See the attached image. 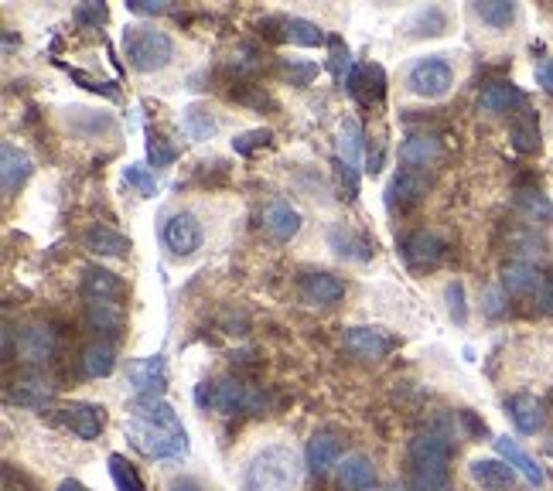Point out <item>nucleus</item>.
<instances>
[{"label": "nucleus", "mask_w": 553, "mask_h": 491, "mask_svg": "<svg viewBox=\"0 0 553 491\" xmlns=\"http://www.w3.org/2000/svg\"><path fill=\"white\" fill-rule=\"evenodd\" d=\"M113 369H117V355H113V348L106 345V341H93V345L82 352V372H86L89 379H106Z\"/></svg>", "instance_id": "35"}, {"label": "nucleus", "mask_w": 553, "mask_h": 491, "mask_svg": "<svg viewBox=\"0 0 553 491\" xmlns=\"http://www.w3.org/2000/svg\"><path fill=\"white\" fill-rule=\"evenodd\" d=\"M123 290H127L123 280L117 273L103 270V266H89L82 273V294H86V301H120Z\"/></svg>", "instance_id": "27"}, {"label": "nucleus", "mask_w": 553, "mask_h": 491, "mask_svg": "<svg viewBox=\"0 0 553 491\" xmlns=\"http://www.w3.org/2000/svg\"><path fill=\"white\" fill-rule=\"evenodd\" d=\"M328 246H332L342 260H352V263L373 260V249H376L366 232H356L349 226H335L332 232H328Z\"/></svg>", "instance_id": "24"}, {"label": "nucleus", "mask_w": 553, "mask_h": 491, "mask_svg": "<svg viewBox=\"0 0 553 491\" xmlns=\"http://www.w3.org/2000/svg\"><path fill=\"white\" fill-rule=\"evenodd\" d=\"M171 491H202V488H198L195 478H175L171 481Z\"/></svg>", "instance_id": "52"}, {"label": "nucleus", "mask_w": 553, "mask_h": 491, "mask_svg": "<svg viewBox=\"0 0 553 491\" xmlns=\"http://www.w3.org/2000/svg\"><path fill=\"white\" fill-rule=\"evenodd\" d=\"M181 130L188 133V140H212L219 133V116L202 103L185 106L181 113Z\"/></svg>", "instance_id": "31"}, {"label": "nucleus", "mask_w": 553, "mask_h": 491, "mask_svg": "<svg viewBox=\"0 0 553 491\" xmlns=\"http://www.w3.org/2000/svg\"><path fill=\"white\" fill-rule=\"evenodd\" d=\"M345 89H349V93L356 96L362 106L383 103V96H386V72L379 69V65H373V62L356 65L349 82H345Z\"/></svg>", "instance_id": "18"}, {"label": "nucleus", "mask_w": 553, "mask_h": 491, "mask_svg": "<svg viewBox=\"0 0 553 491\" xmlns=\"http://www.w3.org/2000/svg\"><path fill=\"white\" fill-rule=\"evenodd\" d=\"M274 144V133L270 130H246V133H239V137L233 140V151L236 154H243V157H253L260 151V147H270Z\"/></svg>", "instance_id": "42"}, {"label": "nucleus", "mask_w": 553, "mask_h": 491, "mask_svg": "<svg viewBox=\"0 0 553 491\" xmlns=\"http://www.w3.org/2000/svg\"><path fill=\"white\" fill-rule=\"evenodd\" d=\"M280 28H284V38L294 41L301 48H318L325 45V31L318 28L315 21H304V18H280Z\"/></svg>", "instance_id": "36"}, {"label": "nucleus", "mask_w": 553, "mask_h": 491, "mask_svg": "<svg viewBox=\"0 0 553 491\" xmlns=\"http://www.w3.org/2000/svg\"><path fill=\"white\" fill-rule=\"evenodd\" d=\"M338 485L345 491H373L376 488V468L366 454H349L338 464Z\"/></svg>", "instance_id": "28"}, {"label": "nucleus", "mask_w": 553, "mask_h": 491, "mask_svg": "<svg viewBox=\"0 0 553 491\" xmlns=\"http://www.w3.org/2000/svg\"><path fill=\"white\" fill-rule=\"evenodd\" d=\"M202 239L205 229L195 212H171L161 226V243L171 256H192L195 249H202Z\"/></svg>", "instance_id": "8"}, {"label": "nucleus", "mask_w": 553, "mask_h": 491, "mask_svg": "<svg viewBox=\"0 0 553 491\" xmlns=\"http://www.w3.org/2000/svg\"><path fill=\"white\" fill-rule=\"evenodd\" d=\"M304 457H308V471L325 478V474L338 464V457H342V440H338L335 430H318V434L308 440Z\"/></svg>", "instance_id": "21"}, {"label": "nucleus", "mask_w": 553, "mask_h": 491, "mask_svg": "<svg viewBox=\"0 0 553 491\" xmlns=\"http://www.w3.org/2000/svg\"><path fill=\"white\" fill-rule=\"evenodd\" d=\"M468 474L478 488L485 491H513L516 488V471L506 461H495V457H478L468 464Z\"/></svg>", "instance_id": "23"}, {"label": "nucleus", "mask_w": 553, "mask_h": 491, "mask_svg": "<svg viewBox=\"0 0 553 491\" xmlns=\"http://www.w3.org/2000/svg\"><path fill=\"white\" fill-rule=\"evenodd\" d=\"M444 301H448V314L455 318V324H465V321H468L465 284H461V280H451V284L444 287Z\"/></svg>", "instance_id": "44"}, {"label": "nucleus", "mask_w": 553, "mask_h": 491, "mask_svg": "<svg viewBox=\"0 0 553 491\" xmlns=\"http://www.w3.org/2000/svg\"><path fill=\"white\" fill-rule=\"evenodd\" d=\"M260 226L267 236H274L277 243H291L297 232L304 229V219L291 202H284V198H270L260 212Z\"/></svg>", "instance_id": "13"}, {"label": "nucleus", "mask_w": 553, "mask_h": 491, "mask_svg": "<svg viewBox=\"0 0 553 491\" xmlns=\"http://www.w3.org/2000/svg\"><path fill=\"white\" fill-rule=\"evenodd\" d=\"M485 314H489V318H499V314H506V301H509V294L502 287H489L485 290Z\"/></svg>", "instance_id": "48"}, {"label": "nucleus", "mask_w": 553, "mask_h": 491, "mask_svg": "<svg viewBox=\"0 0 553 491\" xmlns=\"http://www.w3.org/2000/svg\"><path fill=\"white\" fill-rule=\"evenodd\" d=\"M495 451L502 454V461H506L516 474H523V478L530 481L533 488H543V485H547V474H543V468L533 461L530 454L523 451V447L516 444L513 437H495Z\"/></svg>", "instance_id": "25"}, {"label": "nucleus", "mask_w": 553, "mask_h": 491, "mask_svg": "<svg viewBox=\"0 0 553 491\" xmlns=\"http://www.w3.org/2000/svg\"><path fill=\"white\" fill-rule=\"evenodd\" d=\"M509 137H513V147L519 154H536V151H540V123H536V113L523 106V113H516Z\"/></svg>", "instance_id": "33"}, {"label": "nucleus", "mask_w": 553, "mask_h": 491, "mask_svg": "<svg viewBox=\"0 0 553 491\" xmlns=\"http://www.w3.org/2000/svg\"><path fill=\"white\" fill-rule=\"evenodd\" d=\"M516 106H526V96H523V89L516 86V82H506V79H499V82H485V89L478 93V110L482 113H513Z\"/></svg>", "instance_id": "22"}, {"label": "nucleus", "mask_w": 553, "mask_h": 491, "mask_svg": "<svg viewBox=\"0 0 553 491\" xmlns=\"http://www.w3.org/2000/svg\"><path fill=\"white\" fill-rule=\"evenodd\" d=\"M59 491H89L86 485H79V481H62Z\"/></svg>", "instance_id": "53"}, {"label": "nucleus", "mask_w": 553, "mask_h": 491, "mask_svg": "<svg viewBox=\"0 0 553 491\" xmlns=\"http://www.w3.org/2000/svg\"><path fill=\"white\" fill-rule=\"evenodd\" d=\"M31 168H35V164H31L24 147H18L14 140H4V144H0V185H4L7 198L31 178Z\"/></svg>", "instance_id": "16"}, {"label": "nucleus", "mask_w": 553, "mask_h": 491, "mask_svg": "<svg viewBox=\"0 0 553 491\" xmlns=\"http://www.w3.org/2000/svg\"><path fill=\"white\" fill-rule=\"evenodd\" d=\"M175 157H178V147L164 133L147 130V161H151V168H171Z\"/></svg>", "instance_id": "40"}, {"label": "nucleus", "mask_w": 553, "mask_h": 491, "mask_svg": "<svg viewBox=\"0 0 553 491\" xmlns=\"http://www.w3.org/2000/svg\"><path fill=\"white\" fill-rule=\"evenodd\" d=\"M410 474L417 491H448L451 481V444L437 434L410 440Z\"/></svg>", "instance_id": "3"}, {"label": "nucleus", "mask_w": 553, "mask_h": 491, "mask_svg": "<svg viewBox=\"0 0 553 491\" xmlns=\"http://www.w3.org/2000/svg\"><path fill=\"white\" fill-rule=\"evenodd\" d=\"M297 297L308 307H332L345 297V280L328 270H308L297 280Z\"/></svg>", "instance_id": "10"}, {"label": "nucleus", "mask_w": 553, "mask_h": 491, "mask_svg": "<svg viewBox=\"0 0 553 491\" xmlns=\"http://www.w3.org/2000/svg\"><path fill=\"white\" fill-rule=\"evenodd\" d=\"M475 18L495 31H506L516 21V4H509V0H482V4H475Z\"/></svg>", "instance_id": "37"}, {"label": "nucleus", "mask_w": 553, "mask_h": 491, "mask_svg": "<svg viewBox=\"0 0 553 491\" xmlns=\"http://www.w3.org/2000/svg\"><path fill=\"white\" fill-rule=\"evenodd\" d=\"M448 24H451V18L444 7H437V4L420 7L414 18L407 21V38H437L448 31Z\"/></svg>", "instance_id": "32"}, {"label": "nucleus", "mask_w": 553, "mask_h": 491, "mask_svg": "<svg viewBox=\"0 0 553 491\" xmlns=\"http://www.w3.org/2000/svg\"><path fill=\"white\" fill-rule=\"evenodd\" d=\"M441 157V140L434 133H410L400 144V164L403 168H420L427 171V164H434Z\"/></svg>", "instance_id": "26"}, {"label": "nucleus", "mask_w": 553, "mask_h": 491, "mask_svg": "<svg viewBox=\"0 0 553 491\" xmlns=\"http://www.w3.org/2000/svg\"><path fill=\"white\" fill-rule=\"evenodd\" d=\"M536 82H540V89L553 93V58H543V62L536 65Z\"/></svg>", "instance_id": "51"}, {"label": "nucleus", "mask_w": 553, "mask_h": 491, "mask_svg": "<svg viewBox=\"0 0 553 491\" xmlns=\"http://www.w3.org/2000/svg\"><path fill=\"white\" fill-rule=\"evenodd\" d=\"M195 403L202 406V410L209 406V410L236 416L246 410H260V406H267V399H263V393H253L250 386H243L239 379L226 376L216 382H202V386L195 389Z\"/></svg>", "instance_id": "5"}, {"label": "nucleus", "mask_w": 553, "mask_h": 491, "mask_svg": "<svg viewBox=\"0 0 553 491\" xmlns=\"http://www.w3.org/2000/svg\"><path fill=\"white\" fill-rule=\"evenodd\" d=\"M533 301H536V307H540L543 314H553V277H543V284L536 287Z\"/></svg>", "instance_id": "50"}, {"label": "nucleus", "mask_w": 553, "mask_h": 491, "mask_svg": "<svg viewBox=\"0 0 553 491\" xmlns=\"http://www.w3.org/2000/svg\"><path fill=\"white\" fill-rule=\"evenodd\" d=\"M123 52H127V62L137 72H161L175 58V41L158 24L137 21L123 28Z\"/></svg>", "instance_id": "4"}, {"label": "nucleus", "mask_w": 553, "mask_h": 491, "mask_svg": "<svg viewBox=\"0 0 553 491\" xmlns=\"http://www.w3.org/2000/svg\"><path fill=\"white\" fill-rule=\"evenodd\" d=\"M328 45H332V58H328V69H332V76H335V82H349V76H352V55H349V48L342 45L338 38H328Z\"/></svg>", "instance_id": "43"}, {"label": "nucleus", "mask_w": 553, "mask_h": 491, "mask_svg": "<svg viewBox=\"0 0 553 491\" xmlns=\"http://www.w3.org/2000/svg\"><path fill=\"white\" fill-rule=\"evenodd\" d=\"M123 185L134 188L140 198H151L158 191V178H154V171L147 164H127L123 168Z\"/></svg>", "instance_id": "41"}, {"label": "nucleus", "mask_w": 553, "mask_h": 491, "mask_svg": "<svg viewBox=\"0 0 553 491\" xmlns=\"http://www.w3.org/2000/svg\"><path fill=\"white\" fill-rule=\"evenodd\" d=\"M130 447L151 461H185L188 434L178 413L164 399H137L130 403V420L123 427Z\"/></svg>", "instance_id": "1"}, {"label": "nucleus", "mask_w": 553, "mask_h": 491, "mask_svg": "<svg viewBox=\"0 0 553 491\" xmlns=\"http://www.w3.org/2000/svg\"><path fill=\"white\" fill-rule=\"evenodd\" d=\"M72 21L79 24V28H99V24L106 21V7L103 4H79L76 11H72Z\"/></svg>", "instance_id": "45"}, {"label": "nucleus", "mask_w": 553, "mask_h": 491, "mask_svg": "<svg viewBox=\"0 0 553 491\" xmlns=\"http://www.w3.org/2000/svg\"><path fill=\"white\" fill-rule=\"evenodd\" d=\"M11 399L18 406H28V410H48L55 393L41 379H21V382H14L11 386Z\"/></svg>", "instance_id": "34"}, {"label": "nucleus", "mask_w": 553, "mask_h": 491, "mask_svg": "<svg viewBox=\"0 0 553 491\" xmlns=\"http://www.w3.org/2000/svg\"><path fill=\"white\" fill-rule=\"evenodd\" d=\"M284 76L291 79V86H308V82L318 76V65L315 62H297V58H291V62H284Z\"/></svg>", "instance_id": "46"}, {"label": "nucleus", "mask_w": 553, "mask_h": 491, "mask_svg": "<svg viewBox=\"0 0 553 491\" xmlns=\"http://www.w3.org/2000/svg\"><path fill=\"white\" fill-rule=\"evenodd\" d=\"M345 348L356 359H386L396 348V338L383 328H369V324H356L345 331Z\"/></svg>", "instance_id": "14"}, {"label": "nucleus", "mask_w": 553, "mask_h": 491, "mask_svg": "<svg viewBox=\"0 0 553 491\" xmlns=\"http://www.w3.org/2000/svg\"><path fill=\"white\" fill-rule=\"evenodd\" d=\"M127 11L147 14V18H158V14L171 11V4H168V0H127Z\"/></svg>", "instance_id": "47"}, {"label": "nucleus", "mask_w": 553, "mask_h": 491, "mask_svg": "<svg viewBox=\"0 0 553 491\" xmlns=\"http://www.w3.org/2000/svg\"><path fill=\"white\" fill-rule=\"evenodd\" d=\"M127 382L134 386L137 399H161V389L168 386L164 355H147V359L127 362Z\"/></svg>", "instance_id": "12"}, {"label": "nucleus", "mask_w": 553, "mask_h": 491, "mask_svg": "<svg viewBox=\"0 0 553 491\" xmlns=\"http://www.w3.org/2000/svg\"><path fill=\"white\" fill-rule=\"evenodd\" d=\"M547 273L540 270L536 263H526V260H509L502 266V290L509 297H533L536 287L543 284Z\"/></svg>", "instance_id": "20"}, {"label": "nucleus", "mask_w": 553, "mask_h": 491, "mask_svg": "<svg viewBox=\"0 0 553 491\" xmlns=\"http://www.w3.org/2000/svg\"><path fill=\"white\" fill-rule=\"evenodd\" d=\"M455 86V69H451L448 55H424L407 69V89L424 99H441Z\"/></svg>", "instance_id": "6"}, {"label": "nucleus", "mask_w": 553, "mask_h": 491, "mask_svg": "<svg viewBox=\"0 0 553 491\" xmlns=\"http://www.w3.org/2000/svg\"><path fill=\"white\" fill-rule=\"evenodd\" d=\"M59 423L65 430H72L79 440H96L106 427V410L93 403H72L59 413Z\"/></svg>", "instance_id": "15"}, {"label": "nucleus", "mask_w": 553, "mask_h": 491, "mask_svg": "<svg viewBox=\"0 0 553 491\" xmlns=\"http://www.w3.org/2000/svg\"><path fill=\"white\" fill-rule=\"evenodd\" d=\"M516 205H519V212H523L526 219H530V222H540V226H547L550 215H553L547 195H543V191H536V188L516 191Z\"/></svg>", "instance_id": "38"}, {"label": "nucleus", "mask_w": 553, "mask_h": 491, "mask_svg": "<svg viewBox=\"0 0 553 491\" xmlns=\"http://www.w3.org/2000/svg\"><path fill=\"white\" fill-rule=\"evenodd\" d=\"M301 457L287 444H270L246 464L243 491H297L301 485Z\"/></svg>", "instance_id": "2"}, {"label": "nucleus", "mask_w": 553, "mask_h": 491, "mask_svg": "<svg viewBox=\"0 0 553 491\" xmlns=\"http://www.w3.org/2000/svg\"><path fill=\"white\" fill-rule=\"evenodd\" d=\"M359 164H362V127L356 116L342 123L338 130V174H342V188L349 191V198L359 195Z\"/></svg>", "instance_id": "7"}, {"label": "nucleus", "mask_w": 553, "mask_h": 491, "mask_svg": "<svg viewBox=\"0 0 553 491\" xmlns=\"http://www.w3.org/2000/svg\"><path fill=\"white\" fill-rule=\"evenodd\" d=\"M69 76L76 79V82H82L86 89H93V93H106V96H117V89L110 86V82H99V79H93V76H86V72H79V69H69Z\"/></svg>", "instance_id": "49"}, {"label": "nucleus", "mask_w": 553, "mask_h": 491, "mask_svg": "<svg viewBox=\"0 0 553 491\" xmlns=\"http://www.w3.org/2000/svg\"><path fill=\"white\" fill-rule=\"evenodd\" d=\"M106 464H110V478H113V485H117L120 491H147L144 478H140V471L123 454H110V461H106Z\"/></svg>", "instance_id": "39"}, {"label": "nucleus", "mask_w": 553, "mask_h": 491, "mask_svg": "<svg viewBox=\"0 0 553 491\" xmlns=\"http://www.w3.org/2000/svg\"><path fill=\"white\" fill-rule=\"evenodd\" d=\"M506 413H509V420H513V427L526 437L540 434L543 423H547V406H543V399L533 393H516L506 403Z\"/></svg>", "instance_id": "17"}, {"label": "nucleus", "mask_w": 553, "mask_h": 491, "mask_svg": "<svg viewBox=\"0 0 553 491\" xmlns=\"http://www.w3.org/2000/svg\"><path fill=\"white\" fill-rule=\"evenodd\" d=\"M18 355L28 365H45L55 355V335L45 324H24L18 331Z\"/></svg>", "instance_id": "19"}, {"label": "nucleus", "mask_w": 553, "mask_h": 491, "mask_svg": "<svg viewBox=\"0 0 553 491\" xmlns=\"http://www.w3.org/2000/svg\"><path fill=\"white\" fill-rule=\"evenodd\" d=\"M427 191H431V174L420 168H400L386 188V205H390V212H410L424 202Z\"/></svg>", "instance_id": "9"}, {"label": "nucleus", "mask_w": 553, "mask_h": 491, "mask_svg": "<svg viewBox=\"0 0 553 491\" xmlns=\"http://www.w3.org/2000/svg\"><path fill=\"white\" fill-rule=\"evenodd\" d=\"M82 243H86L89 253H96V256H127L130 253V239L117 229L103 226V222L89 226L86 236H82Z\"/></svg>", "instance_id": "29"}, {"label": "nucleus", "mask_w": 553, "mask_h": 491, "mask_svg": "<svg viewBox=\"0 0 553 491\" xmlns=\"http://www.w3.org/2000/svg\"><path fill=\"white\" fill-rule=\"evenodd\" d=\"M86 321L99 335L117 338L123 331V307L120 301H86Z\"/></svg>", "instance_id": "30"}, {"label": "nucleus", "mask_w": 553, "mask_h": 491, "mask_svg": "<svg viewBox=\"0 0 553 491\" xmlns=\"http://www.w3.org/2000/svg\"><path fill=\"white\" fill-rule=\"evenodd\" d=\"M444 253H448V239L434 229H417L403 239V260L414 270H434L444 260Z\"/></svg>", "instance_id": "11"}]
</instances>
